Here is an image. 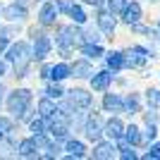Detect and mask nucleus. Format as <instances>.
Instances as JSON below:
<instances>
[{"instance_id": "1", "label": "nucleus", "mask_w": 160, "mask_h": 160, "mask_svg": "<svg viewBox=\"0 0 160 160\" xmlns=\"http://www.w3.org/2000/svg\"><path fill=\"white\" fill-rule=\"evenodd\" d=\"M7 62H12L14 67V74L17 77H27V69H29V62L33 60L31 55V48H29L27 41H17V43H12V46L7 48Z\"/></svg>"}, {"instance_id": "2", "label": "nucleus", "mask_w": 160, "mask_h": 160, "mask_svg": "<svg viewBox=\"0 0 160 160\" xmlns=\"http://www.w3.org/2000/svg\"><path fill=\"white\" fill-rule=\"evenodd\" d=\"M31 100H33V93L29 88H14L12 93L7 96V112L12 115L14 120H24L31 108Z\"/></svg>"}, {"instance_id": "3", "label": "nucleus", "mask_w": 160, "mask_h": 160, "mask_svg": "<svg viewBox=\"0 0 160 160\" xmlns=\"http://www.w3.org/2000/svg\"><path fill=\"white\" fill-rule=\"evenodd\" d=\"M81 41H84V33L77 29V24H69V27H58V36H55V43H58V48H60L62 53H65V58H67V53L72 50L74 46H79Z\"/></svg>"}, {"instance_id": "4", "label": "nucleus", "mask_w": 160, "mask_h": 160, "mask_svg": "<svg viewBox=\"0 0 160 160\" xmlns=\"http://www.w3.org/2000/svg\"><path fill=\"white\" fill-rule=\"evenodd\" d=\"M31 41H33V48H31V55L33 60H46V55L50 53V48H53V41L48 38L43 31H36V29H31Z\"/></svg>"}, {"instance_id": "5", "label": "nucleus", "mask_w": 160, "mask_h": 160, "mask_svg": "<svg viewBox=\"0 0 160 160\" xmlns=\"http://www.w3.org/2000/svg\"><path fill=\"white\" fill-rule=\"evenodd\" d=\"M151 58V50L143 46H132L124 53V67H132V69H136V67L146 65V60Z\"/></svg>"}, {"instance_id": "6", "label": "nucleus", "mask_w": 160, "mask_h": 160, "mask_svg": "<svg viewBox=\"0 0 160 160\" xmlns=\"http://www.w3.org/2000/svg\"><path fill=\"white\" fill-rule=\"evenodd\" d=\"M58 14H60V7H58V2H50V0H46V2L41 5V10H38V24H41V27H53L55 19H58Z\"/></svg>"}, {"instance_id": "7", "label": "nucleus", "mask_w": 160, "mask_h": 160, "mask_svg": "<svg viewBox=\"0 0 160 160\" xmlns=\"http://www.w3.org/2000/svg\"><path fill=\"white\" fill-rule=\"evenodd\" d=\"M84 134H86L88 141H100V136L105 134V127H103V122H100V115H91L84 124Z\"/></svg>"}, {"instance_id": "8", "label": "nucleus", "mask_w": 160, "mask_h": 160, "mask_svg": "<svg viewBox=\"0 0 160 160\" xmlns=\"http://www.w3.org/2000/svg\"><path fill=\"white\" fill-rule=\"evenodd\" d=\"M67 100L72 103L74 108H81V110H86V108L93 105V96L84 91V88H72V91H67Z\"/></svg>"}, {"instance_id": "9", "label": "nucleus", "mask_w": 160, "mask_h": 160, "mask_svg": "<svg viewBox=\"0 0 160 160\" xmlns=\"http://www.w3.org/2000/svg\"><path fill=\"white\" fill-rule=\"evenodd\" d=\"M112 69H100V72L91 74V88L93 91H105L110 84H112Z\"/></svg>"}, {"instance_id": "10", "label": "nucleus", "mask_w": 160, "mask_h": 160, "mask_svg": "<svg viewBox=\"0 0 160 160\" xmlns=\"http://www.w3.org/2000/svg\"><path fill=\"white\" fill-rule=\"evenodd\" d=\"M0 14H2L7 22H24V19H27V7L19 5V2H12V5L2 7V12H0Z\"/></svg>"}, {"instance_id": "11", "label": "nucleus", "mask_w": 160, "mask_h": 160, "mask_svg": "<svg viewBox=\"0 0 160 160\" xmlns=\"http://www.w3.org/2000/svg\"><path fill=\"white\" fill-rule=\"evenodd\" d=\"M105 136L112 141H122L124 139V124H122L120 117H110L105 124Z\"/></svg>"}, {"instance_id": "12", "label": "nucleus", "mask_w": 160, "mask_h": 160, "mask_svg": "<svg viewBox=\"0 0 160 160\" xmlns=\"http://www.w3.org/2000/svg\"><path fill=\"white\" fill-rule=\"evenodd\" d=\"M38 143H36V139H24V141H19V146H17V155L19 158H38Z\"/></svg>"}, {"instance_id": "13", "label": "nucleus", "mask_w": 160, "mask_h": 160, "mask_svg": "<svg viewBox=\"0 0 160 160\" xmlns=\"http://www.w3.org/2000/svg\"><path fill=\"white\" fill-rule=\"evenodd\" d=\"M98 27H100V31L108 33V36H112V33H115L117 22H115V17H112L110 10H100V12H98Z\"/></svg>"}, {"instance_id": "14", "label": "nucleus", "mask_w": 160, "mask_h": 160, "mask_svg": "<svg viewBox=\"0 0 160 160\" xmlns=\"http://www.w3.org/2000/svg\"><path fill=\"white\" fill-rule=\"evenodd\" d=\"M139 19H141V5L132 0V2H127V5H124V10H122V22L132 27V24H136Z\"/></svg>"}, {"instance_id": "15", "label": "nucleus", "mask_w": 160, "mask_h": 160, "mask_svg": "<svg viewBox=\"0 0 160 160\" xmlns=\"http://www.w3.org/2000/svg\"><path fill=\"white\" fill-rule=\"evenodd\" d=\"M115 143H112V139L110 141H96V148H93V158H98V160H108V158H112L115 155Z\"/></svg>"}, {"instance_id": "16", "label": "nucleus", "mask_w": 160, "mask_h": 160, "mask_svg": "<svg viewBox=\"0 0 160 160\" xmlns=\"http://www.w3.org/2000/svg\"><path fill=\"white\" fill-rule=\"evenodd\" d=\"M103 108H105L108 112H124V100H122L117 93H105Z\"/></svg>"}, {"instance_id": "17", "label": "nucleus", "mask_w": 160, "mask_h": 160, "mask_svg": "<svg viewBox=\"0 0 160 160\" xmlns=\"http://www.w3.org/2000/svg\"><path fill=\"white\" fill-rule=\"evenodd\" d=\"M93 74V67H91V62L84 58V60H77L72 65V77H77V79H86V77H91Z\"/></svg>"}, {"instance_id": "18", "label": "nucleus", "mask_w": 160, "mask_h": 160, "mask_svg": "<svg viewBox=\"0 0 160 160\" xmlns=\"http://www.w3.org/2000/svg\"><path fill=\"white\" fill-rule=\"evenodd\" d=\"M105 62H108V69L120 72V69H124V53H120V50H110V53H105Z\"/></svg>"}, {"instance_id": "19", "label": "nucleus", "mask_w": 160, "mask_h": 160, "mask_svg": "<svg viewBox=\"0 0 160 160\" xmlns=\"http://www.w3.org/2000/svg\"><path fill=\"white\" fill-rule=\"evenodd\" d=\"M81 55L86 60H98V58L105 55V50H103L100 43H81Z\"/></svg>"}, {"instance_id": "20", "label": "nucleus", "mask_w": 160, "mask_h": 160, "mask_svg": "<svg viewBox=\"0 0 160 160\" xmlns=\"http://www.w3.org/2000/svg\"><path fill=\"white\" fill-rule=\"evenodd\" d=\"M55 112H58L55 100H53V98H48V96H43V98L38 100V115H41V117H46V120H50Z\"/></svg>"}, {"instance_id": "21", "label": "nucleus", "mask_w": 160, "mask_h": 160, "mask_svg": "<svg viewBox=\"0 0 160 160\" xmlns=\"http://www.w3.org/2000/svg\"><path fill=\"white\" fill-rule=\"evenodd\" d=\"M67 77H72V65L60 62V65L50 67V79H53V81H62V79H67Z\"/></svg>"}, {"instance_id": "22", "label": "nucleus", "mask_w": 160, "mask_h": 160, "mask_svg": "<svg viewBox=\"0 0 160 160\" xmlns=\"http://www.w3.org/2000/svg\"><path fill=\"white\" fill-rule=\"evenodd\" d=\"M65 151H67L69 158H86V146H84L81 141H77V139H69V141H67Z\"/></svg>"}, {"instance_id": "23", "label": "nucleus", "mask_w": 160, "mask_h": 160, "mask_svg": "<svg viewBox=\"0 0 160 160\" xmlns=\"http://www.w3.org/2000/svg\"><path fill=\"white\" fill-rule=\"evenodd\" d=\"M141 139H143V134L139 132V127H136V124H129V127H124V141H129L132 146H139Z\"/></svg>"}, {"instance_id": "24", "label": "nucleus", "mask_w": 160, "mask_h": 160, "mask_svg": "<svg viewBox=\"0 0 160 160\" xmlns=\"http://www.w3.org/2000/svg\"><path fill=\"white\" fill-rule=\"evenodd\" d=\"M69 19L77 24V27H81V24H86V12H84V7H79V5H72V10H69Z\"/></svg>"}, {"instance_id": "25", "label": "nucleus", "mask_w": 160, "mask_h": 160, "mask_svg": "<svg viewBox=\"0 0 160 160\" xmlns=\"http://www.w3.org/2000/svg\"><path fill=\"white\" fill-rule=\"evenodd\" d=\"M29 129H31V134H48V120L38 115L36 120L29 122Z\"/></svg>"}, {"instance_id": "26", "label": "nucleus", "mask_w": 160, "mask_h": 160, "mask_svg": "<svg viewBox=\"0 0 160 160\" xmlns=\"http://www.w3.org/2000/svg\"><path fill=\"white\" fill-rule=\"evenodd\" d=\"M43 93L48 96V98H53V100H58V98H62V96L67 93V91H62V86H60V81H53L50 86L43 91Z\"/></svg>"}, {"instance_id": "27", "label": "nucleus", "mask_w": 160, "mask_h": 160, "mask_svg": "<svg viewBox=\"0 0 160 160\" xmlns=\"http://www.w3.org/2000/svg\"><path fill=\"white\" fill-rule=\"evenodd\" d=\"M124 110H129L132 115L141 110V100H139V96H136V93H132V96H127V98H124Z\"/></svg>"}, {"instance_id": "28", "label": "nucleus", "mask_w": 160, "mask_h": 160, "mask_svg": "<svg viewBox=\"0 0 160 160\" xmlns=\"http://www.w3.org/2000/svg\"><path fill=\"white\" fill-rule=\"evenodd\" d=\"M120 158H124V160H134V158H136L134 146L129 143V141H124V139H122V143H120Z\"/></svg>"}, {"instance_id": "29", "label": "nucleus", "mask_w": 160, "mask_h": 160, "mask_svg": "<svg viewBox=\"0 0 160 160\" xmlns=\"http://www.w3.org/2000/svg\"><path fill=\"white\" fill-rule=\"evenodd\" d=\"M146 100L151 108H160V91L158 88H148L146 91Z\"/></svg>"}, {"instance_id": "30", "label": "nucleus", "mask_w": 160, "mask_h": 160, "mask_svg": "<svg viewBox=\"0 0 160 160\" xmlns=\"http://www.w3.org/2000/svg\"><path fill=\"white\" fill-rule=\"evenodd\" d=\"M129 0H108V10L112 14H122V10H124V5H127Z\"/></svg>"}, {"instance_id": "31", "label": "nucleus", "mask_w": 160, "mask_h": 160, "mask_svg": "<svg viewBox=\"0 0 160 160\" xmlns=\"http://www.w3.org/2000/svg\"><path fill=\"white\" fill-rule=\"evenodd\" d=\"M143 158L146 160H158L160 158V143H151V146H148V153L143 155Z\"/></svg>"}, {"instance_id": "32", "label": "nucleus", "mask_w": 160, "mask_h": 160, "mask_svg": "<svg viewBox=\"0 0 160 160\" xmlns=\"http://www.w3.org/2000/svg\"><path fill=\"white\" fill-rule=\"evenodd\" d=\"M100 36L98 31H93V29H88V31H84V43H98Z\"/></svg>"}, {"instance_id": "33", "label": "nucleus", "mask_w": 160, "mask_h": 160, "mask_svg": "<svg viewBox=\"0 0 160 160\" xmlns=\"http://www.w3.org/2000/svg\"><path fill=\"white\" fill-rule=\"evenodd\" d=\"M158 136V129H155V124H146V132H143V139L151 143V141Z\"/></svg>"}, {"instance_id": "34", "label": "nucleus", "mask_w": 160, "mask_h": 160, "mask_svg": "<svg viewBox=\"0 0 160 160\" xmlns=\"http://www.w3.org/2000/svg\"><path fill=\"white\" fill-rule=\"evenodd\" d=\"M0 129L5 134H10L12 132V120H10V117H0Z\"/></svg>"}, {"instance_id": "35", "label": "nucleus", "mask_w": 160, "mask_h": 160, "mask_svg": "<svg viewBox=\"0 0 160 160\" xmlns=\"http://www.w3.org/2000/svg\"><path fill=\"white\" fill-rule=\"evenodd\" d=\"M72 0H58V7H60V12H67L69 14V10H72Z\"/></svg>"}, {"instance_id": "36", "label": "nucleus", "mask_w": 160, "mask_h": 160, "mask_svg": "<svg viewBox=\"0 0 160 160\" xmlns=\"http://www.w3.org/2000/svg\"><path fill=\"white\" fill-rule=\"evenodd\" d=\"M143 117H146V124H155V122H158V115H155V110H148Z\"/></svg>"}, {"instance_id": "37", "label": "nucleus", "mask_w": 160, "mask_h": 160, "mask_svg": "<svg viewBox=\"0 0 160 160\" xmlns=\"http://www.w3.org/2000/svg\"><path fill=\"white\" fill-rule=\"evenodd\" d=\"M50 67H53V65H43V69H41V79H50Z\"/></svg>"}, {"instance_id": "38", "label": "nucleus", "mask_w": 160, "mask_h": 160, "mask_svg": "<svg viewBox=\"0 0 160 160\" xmlns=\"http://www.w3.org/2000/svg\"><path fill=\"white\" fill-rule=\"evenodd\" d=\"M5 74H7V62L0 60V77H5Z\"/></svg>"}, {"instance_id": "39", "label": "nucleus", "mask_w": 160, "mask_h": 160, "mask_svg": "<svg viewBox=\"0 0 160 160\" xmlns=\"http://www.w3.org/2000/svg\"><path fill=\"white\" fill-rule=\"evenodd\" d=\"M84 2H86V5H93V7H100V5H103V0H84Z\"/></svg>"}, {"instance_id": "40", "label": "nucleus", "mask_w": 160, "mask_h": 160, "mask_svg": "<svg viewBox=\"0 0 160 160\" xmlns=\"http://www.w3.org/2000/svg\"><path fill=\"white\" fill-rule=\"evenodd\" d=\"M7 41H10V38H0V53H2V50L7 48Z\"/></svg>"}, {"instance_id": "41", "label": "nucleus", "mask_w": 160, "mask_h": 160, "mask_svg": "<svg viewBox=\"0 0 160 160\" xmlns=\"http://www.w3.org/2000/svg\"><path fill=\"white\" fill-rule=\"evenodd\" d=\"M2 93H5V88L0 86V105H2Z\"/></svg>"}, {"instance_id": "42", "label": "nucleus", "mask_w": 160, "mask_h": 160, "mask_svg": "<svg viewBox=\"0 0 160 160\" xmlns=\"http://www.w3.org/2000/svg\"><path fill=\"white\" fill-rule=\"evenodd\" d=\"M2 139H5V132H2V129H0V141H2Z\"/></svg>"}, {"instance_id": "43", "label": "nucleus", "mask_w": 160, "mask_h": 160, "mask_svg": "<svg viewBox=\"0 0 160 160\" xmlns=\"http://www.w3.org/2000/svg\"><path fill=\"white\" fill-rule=\"evenodd\" d=\"M158 31H160V22H158Z\"/></svg>"}]
</instances>
